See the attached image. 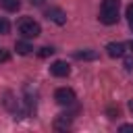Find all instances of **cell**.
<instances>
[{"instance_id":"15","label":"cell","mask_w":133,"mask_h":133,"mask_svg":"<svg viewBox=\"0 0 133 133\" xmlns=\"http://www.w3.org/2000/svg\"><path fill=\"white\" fill-rule=\"evenodd\" d=\"M8 58H10V52L4 50V48H0V62H6Z\"/></svg>"},{"instance_id":"12","label":"cell","mask_w":133,"mask_h":133,"mask_svg":"<svg viewBox=\"0 0 133 133\" xmlns=\"http://www.w3.org/2000/svg\"><path fill=\"white\" fill-rule=\"evenodd\" d=\"M54 54V48H50V46H44V48H39V56L42 58H46V56H52Z\"/></svg>"},{"instance_id":"3","label":"cell","mask_w":133,"mask_h":133,"mask_svg":"<svg viewBox=\"0 0 133 133\" xmlns=\"http://www.w3.org/2000/svg\"><path fill=\"white\" fill-rule=\"evenodd\" d=\"M54 100L60 104V106H69L75 102V91L71 87H58L56 94H54Z\"/></svg>"},{"instance_id":"17","label":"cell","mask_w":133,"mask_h":133,"mask_svg":"<svg viewBox=\"0 0 133 133\" xmlns=\"http://www.w3.org/2000/svg\"><path fill=\"white\" fill-rule=\"evenodd\" d=\"M121 131H131L133 133V125H121Z\"/></svg>"},{"instance_id":"18","label":"cell","mask_w":133,"mask_h":133,"mask_svg":"<svg viewBox=\"0 0 133 133\" xmlns=\"http://www.w3.org/2000/svg\"><path fill=\"white\" fill-rule=\"evenodd\" d=\"M31 4H35V6H39V4H44V0H31Z\"/></svg>"},{"instance_id":"6","label":"cell","mask_w":133,"mask_h":133,"mask_svg":"<svg viewBox=\"0 0 133 133\" xmlns=\"http://www.w3.org/2000/svg\"><path fill=\"white\" fill-rule=\"evenodd\" d=\"M125 44L123 42H110L108 46H106V52H108V56L110 58H118V56H123L125 54Z\"/></svg>"},{"instance_id":"5","label":"cell","mask_w":133,"mask_h":133,"mask_svg":"<svg viewBox=\"0 0 133 133\" xmlns=\"http://www.w3.org/2000/svg\"><path fill=\"white\" fill-rule=\"evenodd\" d=\"M50 73H52L54 77H66V75L71 73V66H69L64 60H54V62L50 64Z\"/></svg>"},{"instance_id":"7","label":"cell","mask_w":133,"mask_h":133,"mask_svg":"<svg viewBox=\"0 0 133 133\" xmlns=\"http://www.w3.org/2000/svg\"><path fill=\"white\" fill-rule=\"evenodd\" d=\"M69 127H71V116H69V114H60V116L54 121V129H58V131L69 129Z\"/></svg>"},{"instance_id":"20","label":"cell","mask_w":133,"mask_h":133,"mask_svg":"<svg viewBox=\"0 0 133 133\" xmlns=\"http://www.w3.org/2000/svg\"><path fill=\"white\" fill-rule=\"evenodd\" d=\"M129 27H131V31H133V21H129Z\"/></svg>"},{"instance_id":"1","label":"cell","mask_w":133,"mask_h":133,"mask_svg":"<svg viewBox=\"0 0 133 133\" xmlns=\"http://www.w3.org/2000/svg\"><path fill=\"white\" fill-rule=\"evenodd\" d=\"M118 6L121 0H104L100 6V21L104 25H114L118 21Z\"/></svg>"},{"instance_id":"4","label":"cell","mask_w":133,"mask_h":133,"mask_svg":"<svg viewBox=\"0 0 133 133\" xmlns=\"http://www.w3.org/2000/svg\"><path fill=\"white\" fill-rule=\"evenodd\" d=\"M46 19L54 21L56 25H64V23H66V15H64V10L58 8V6H50V8H46Z\"/></svg>"},{"instance_id":"10","label":"cell","mask_w":133,"mask_h":133,"mask_svg":"<svg viewBox=\"0 0 133 133\" xmlns=\"http://www.w3.org/2000/svg\"><path fill=\"white\" fill-rule=\"evenodd\" d=\"M2 6H4L6 10H10V12H15V10H19L21 2H19V0H2Z\"/></svg>"},{"instance_id":"13","label":"cell","mask_w":133,"mask_h":133,"mask_svg":"<svg viewBox=\"0 0 133 133\" xmlns=\"http://www.w3.org/2000/svg\"><path fill=\"white\" fill-rule=\"evenodd\" d=\"M106 112H108V116H110V118H116V116L121 114V110H118V106H116V108H114V106H110V108H108Z\"/></svg>"},{"instance_id":"8","label":"cell","mask_w":133,"mask_h":133,"mask_svg":"<svg viewBox=\"0 0 133 133\" xmlns=\"http://www.w3.org/2000/svg\"><path fill=\"white\" fill-rule=\"evenodd\" d=\"M15 50H17V54H21V56H27V54L33 50V46H31L29 42H17V44H15Z\"/></svg>"},{"instance_id":"16","label":"cell","mask_w":133,"mask_h":133,"mask_svg":"<svg viewBox=\"0 0 133 133\" xmlns=\"http://www.w3.org/2000/svg\"><path fill=\"white\" fill-rule=\"evenodd\" d=\"M127 19H129V21H133V2L127 6Z\"/></svg>"},{"instance_id":"21","label":"cell","mask_w":133,"mask_h":133,"mask_svg":"<svg viewBox=\"0 0 133 133\" xmlns=\"http://www.w3.org/2000/svg\"><path fill=\"white\" fill-rule=\"evenodd\" d=\"M129 46H131V50H133V39H131V44H129Z\"/></svg>"},{"instance_id":"11","label":"cell","mask_w":133,"mask_h":133,"mask_svg":"<svg viewBox=\"0 0 133 133\" xmlns=\"http://www.w3.org/2000/svg\"><path fill=\"white\" fill-rule=\"evenodd\" d=\"M8 31H10V23H8L6 19H2V17H0V35H6Z\"/></svg>"},{"instance_id":"14","label":"cell","mask_w":133,"mask_h":133,"mask_svg":"<svg viewBox=\"0 0 133 133\" xmlns=\"http://www.w3.org/2000/svg\"><path fill=\"white\" fill-rule=\"evenodd\" d=\"M125 71H129V73H133V56H129V58H125Z\"/></svg>"},{"instance_id":"19","label":"cell","mask_w":133,"mask_h":133,"mask_svg":"<svg viewBox=\"0 0 133 133\" xmlns=\"http://www.w3.org/2000/svg\"><path fill=\"white\" fill-rule=\"evenodd\" d=\"M129 110H131V112H133V100H131V102H129Z\"/></svg>"},{"instance_id":"9","label":"cell","mask_w":133,"mask_h":133,"mask_svg":"<svg viewBox=\"0 0 133 133\" xmlns=\"http://www.w3.org/2000/svg\"><path fill=\"white\" fill-rule=\"evenodd\" d=\"M75 58L77 60H96L98 52H94V50H81V52H75Z\"/></svg>"},{"instance_id":"2","label":"cell","mask_w":133,"mask_h":133,"mask_svg":"<svg viewBox=\"0 0 133 133\" xmlns=\"http://www.w3.org/2000/svg\"><path fill=\"white\" fill-rule=\"evenodd\" d=\"M19 31H21L27 39H31V37H37V35L42 33V27H39V23L33 21L31 17H23V19L19 21Z\"/></svg>"}]
</instances>
